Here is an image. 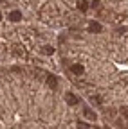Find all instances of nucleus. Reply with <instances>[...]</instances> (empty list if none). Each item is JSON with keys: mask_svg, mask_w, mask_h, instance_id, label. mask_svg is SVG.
I'll use <instances>...</instances> for the list:
<instances>
[{"mask_svg": "<svg viewBox=\"0 0 128 129\" xmlns=\"http://www.w3.org/2000/svg\"><path fill=\"white\" fill-rule=\"evenodd\" d=\"M65 99H67L69 106H76V104L79 102V99H78V97H74L72 93H67V95H65Z\"/></svg>", "mask_w": 128, "mask_h": 129, "instance_id": "f257e3e1", "label": "nucleus"}, {"mask_svg": "<svg viewBox=\"0 0 128 129\" xmlns=\"http://www.w3.org/2000/svg\"><path fill=\"white\" fill-rule=\"evenodd\" d=\"M9 20H11V22L22 20V13H20V11H11V13H9Z\"/></svg>", "mask_w": 128, "mask_h": 129, "instance_id": "f03ea898", "label": "nucleus"}, {"mask_svg": "<svg viewBox=\"0 0 128 129\" xmlns=\"http://www.w3.org/2000/svg\"><path fill=\"white\" fill-rule=\"evenodd\" d=\"M101 23H98V22H90V25H88V30L90 32H101Z\"/></svg>", "mask_w": 128, "mask_h": 129, "instance_id": "7ed1b4c3", "label": "nucleus"}, {"mask_svg": "<svg viewBox=\"0 0 128 129\" xmlns=\"http://www.w3.org/2000/svg\"><path fill=\"white\" fill-rule=\"evenodd\" d=\"M83 115H85L88 120H96V113H94L90 108H85V109H83Z\"/></svg>", "mask_w": 128, "mask_h": 129, "instance_id": "20e7f679", "label": "nucleus"}, {"mask_svg": "<svg viewBox=\"0 0 128 129\" xmlns=\"http://www.w3.org/2000/svg\"><path fill=\"white\" fill-rule=\"evenodd\" d=\"M47 84H49V86H52V88H56V86H58V81H56V77H54V75H49V79H47Z\"/></svg>", "mask_w": 128, "mask_h": 129, "instance_id": "39448f33", "label": "nucleus"}, {"mask_svg": "<svg viewBox=\"0 0 128 129\" xmlns=\"http://www.w3.org/2000/svg\"><path fill=\"white\" fill-rule=\"evenodd\" d=\"M70 70H72L74 74H78V75H79V74H83V67H81V64H72V68H70Z\"/></svg>", "mask_w": 128, "mask_h": 129, "instance_id": "423d86ee", "label": "nucleus"}, {"mask_svg": "<svg viewBox=\"0 0 128 129\" xmlns=\"http://www.w3.org/2000/svg\"><path fill=\"white\" fill-rule=\"evenodd\" d=\"M52 52H54V48H52V47H49V45L43 47V54H52Z\"/></svg>", "mask_w": 128, "mask_h": 129, "instance_id": "0eeeda50", "label": "nucleus"}, {"mask_svg": "<svg viewBox=\"0 0 128 129\" xmlns=\"http://www.w3.org/2000/svg\"><path fill=\"white\" fill-rule=\"evenodd\" d=\"M79 9H81V11H87L88 9V4L85 2V0H83V2H79Z\"/></svg>", "mask_w": 128, "mask_h": 129, "instance_id": "6e6552de", "label": "nucleus"}, {"mask_svg": "<svg viewBox=\"0 0 128 129\" xmlns=\"http://www.w3.org/2000/svg\"><path fill=\"white\" fill-rule=\"evenodd\" d=\"M78 129H88V125L85 122H78Z\"/></svg>", "mask_w": 128, "mask_h": 129, "instance_id": "1a4fd4ad", "label": "nucleus"}, {"mask_svg": "<svg viewBox=\"0 0 128 129\" xmlns=\"http://www.w3.org/2000/svg\"><path fill=\"white\" fill-rule=\"evenodd\" d=\"M123 113H124V117H126V118H128V109H124V111H123Z\"/></svg>", "mask_w": 128, "mask_h": 129, "instance_id": "9d476101", "label": "nucleus"}, {"mask_svg": "<svg viewBox=\"0 0 128 129\" xmlns=\"http://www.w3.org/2000/svg\"><path fill=\"white\" fill-rule=\"evenodd\" d=\"M0 20H2V14H0Z\"/></svg>", "mask_w": 128, "mask_h": 129, "instance_id": "9b49d317", "label": "nucleus"}]
</instances>
